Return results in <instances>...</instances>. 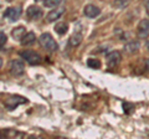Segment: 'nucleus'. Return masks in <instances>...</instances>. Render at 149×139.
<instances>
[{"label":"nucleus","mask_w":149,"mask_h":139,"mask_svg":"<svg viewBox=\"0 0 149 139\" xmlns=\"http://www.w3.org/2000/svg\"><path fill=\"white\" fill-rule=\"evenodd\" d=\"M39 42L44 49H46L47 51H51V52L57 50V44H56V41L54 40V38L49 34V32H45V34H42L40 36Z\"/></svg>","instance_id":"f257e3e1"},{"label":"nucleus","mask_w":149,"mask_h":139,"mask_svg":"<svg viewBox=\"0 0 149 139\" xmlns=\"http://www.w3.org/2000/svg\"><path fill=\"white\" fill-rule=\"evenodd\" d=\"M26 102H27V99L24 98V97H21V96H10L5 99L4 104H5V107L9 111H11V109H15L17 106L26 103Z\"/></svg>","instance_id":"f03ea898"},{"label":"nucleus","mask_w":149,"mask_h":139,"mask_svg":"<svg viewBox=\"0 0 149 139\" xmlns=\"http://www.w3.org/2000/svg\"><path fill=\"white\" fill-rule=\"evenodd\" d=\"M20 56L25 60V61H27L30 65H39L41 63V56L37 52H35V51L32 50H26V51H22V52H20Z\"/></svg>","instance_id":"7ed1b4c3"},{"label":"nucleus","mask_w":149,"mask_h":139,"mask_svg":"<svg viewBox=\"0 0 149 139\" xmlns=\"http://www.w3.org/2000/svg\"><path fill=\"white\" fill-rule=\"evenodd\" d=\"M9 68H10L13 76H21L25 72V65L22 62V60H13Z\"/></svg>","instance_id":"20e7f679"},{"label":"nucleus","mask_w":149,"mask_h":139,"mask_svg":"<svg viewBox=\"0 0 149 139\" xmlns=\"http://www.w3.org/2000/svg\"><path fill=\"white\" fill-rule=\"evenodd\" d=\"M137 35L139 39H147L149 36V19H142L137 26Z\"/></svg>","instance_id":"39448f33"},{"label":"nucleus","mask_w":149,"mask_h":139,"mask_svg":"<svg viewBox=\"0 0 149 139\" xmlns=\"http://www.w3.org/2000/svg\"><path fill=\"white\" fill-rule=\"evenodd\" d=\"M106 60H107L108 67H116L120 61H122V55H120L119 51H111V52L107 55Z\"/></svg>","instance_id":"423d86ee"},{"label":"nucleus","mask_w":149,"mask_h":139,"mask_svg":"<svg viewBox=\"0 0 149 139\" xmlns=\"http://www.w3.org/2000/svg\"><path fill=\"white\" fill-rule=\"evenodd\" d=\"M21 15V9L20 8H8L5 13H4V17L11 20V21H16Z\"/></svg>","instance_id":"0eeeda50"},{"label":"nucleus","mask_w":149,"mask_h":139,"mask_svg":"<svg viewBox=\"0 0 149 139\" xmlns=\"http://www.w3.org/2000/svg\"><path fill=\"white\" fill-rule=\"evenodd\" d=\"M63 13H65V8H62V6L55 8L54 10H51L47 14V16H46V21H47V22H54V21H56L57 19H60V17L62 16Z\"/></svg>","instance_id":"6e6552de"},{"label":"nucleus","mask_w":149,"mask_h":139,"mask_svg":"<svg viewBox=\"0 0 149 139\" xmlns=\"http://www.w3.org/2000/svg\"><path fill=\"white\" fill-rule=\"evenodd\" d=\"M26 15L30 20H39L40 17L42 16V11H41V9L37 8L36 5H31V6L27 8Z\"/></svg>","instance_id":"1a4fd4ad"},{"label":"nucleus","mask_w":149,"mask_h":139,"mask_svg":"<svg viewBox=\"0 0 149 139\" xmlns=\"http://www.w3.org/2000/svg\"><path fill=\"white\" fill-rule=\"evenodd\" d=\"M83 14H85V16L90 17V19H93V17H97L101 14V10L97 6L95 5H91V4H88V5L85 6L83 9Z\"/></svg>","instance_id":"9d476101"},{"label":"nucleus","mask_w":149,"mask_h":139,"mask_svg":"<svg viewBox=\"0 0 149 139\" xmlns=\"http://www.w3.org/2000/svg\"><path fill=\"white\" fill-rule=\"evenodd\" d=\"M36 41V35L34 34V32H26L25 36L20 40V42L22 46H29L31 44H34Z\"/></svg>","instance_id":"9b49d317"},{"label":"nucleus","mask_w":149,"mask_h":139,"mask_svg":"<svg viewBox=\"0 0 149 139\" xmlns=\"http://www.w3.org/2000/svg\"><path fill=\"white\" fill-rule=\"evenodd\" d=\"M25 34H26V29H25L24 26H17V27H15V29L11 31L13 38L15 39V40H19V41L24 38Z\"/></svg>","instance_id":"f8f14e48"},{"label":"nucleus","mask_w":149,"mask_h":139,"mask_svg":"<svg viewBox=\"0 0 149 139\" xmlns=\"http://www.w3.org/2000/svg\"><path fill=\"white\" fill-rule=\"evenodd\" d=\"M139 47H141V45H139L138 41H130V42H128L124 46V50L127 51L128 54H134L139 50Z\"/></svg>","instance_id":"ddd939ff"},{"label":"nucleus","mask_w":149,"mask_h":139,"mask_svg":"<svg viewBox=\"0 0 149 139\" xmlns=\"http://www.w3.org/2000/svg\"><path fill=\"white\" fill-rule=\"evenodd\" d=\"M82 42V35L81 34H73L71 38H70V46L72 47H76Z\"/></svg>","instance_id":"4468645a"},{"label":"nucleus","mask_w":149,"mask_h":139,"mask_svg":"<svg viewBox=\"0 0 149 139\" xmlns=\"http://www.w3.org/2000/svg\"><path fill=\"white\" fill-rule=\"evenodd\" d=\"M67 29H68V26H67V24H65V22H58V24L55 25V31L57 32L58 35H65L67 32Z\"/></svg>","instance_id":"2eb2a0df"},{"label":"nucleus","mask_w":149,"mask_h":139,"mask_svg":"<svg viewBox=\"0 0 149 139\" xmlns=\"http://www.w3.org/2000/svg\"><path fill=\"white\" fill-rule=\"evenodd\" d=\"M63 0H44V5L46 8H56L61 4Z\"/></svg>","instance_id":"dca6fc26"},{"label":"nucleus","mask_w":149,"mask_h":139,"mask_svg":"<svg viewBox=\"0 0 149 139\" xmlns=\"http://www.w3.org/2000/svg\"><path fill=\"white\" fill-rule=\"evenodd\" d=\"M87 65H88V67H91V68H100L101 67V62H100V60H97V58H88Z\"/></svg>","instance_id":"f3484780"},{"label":"nucleus","mask_w":149,"mask_h":139,"mask_svg":"<svg viewBox=\"0 0 149 139\" xmlns=\"http://www.w3.org/2000/svg\"><path fill=\"white\" fill-rule=\"evenodd\" d=\"M6 41H8V38H6V35L4 34L3 31H0V47H3V46L6 44Z\"/></svg>","instance_id":"a211bd4d"},{"label":"nucleus","mask_w":149,"mask_h":139,"mask_svg":"<svg viewBox=\"0 0 149 139\" xmlns=\"http://www.w3.org/2000/svg\"><path fill=\"white\" fill-rule=\"evenodd\" d=\"M123 108H124V112L129 114V113H130L129 109H133L134 107H133V104H130V103H124V104H123Z\"/></svg>","instance_id":"6ab92c4d"},{"label":"nucleus","mask_w":149,"mask_h":139,"mask_svg":"<svg viewBox=\"0 0 149 139\" xmlns=\"http://www.w3.org/2000/svg\"><path fill=\"white\" fill-rule=\"evenodd\" d=\"M146 8H147V13H148V15H149V0H147V3H146Z\"/></svg>","instance_id":"aec40b11"},{"label":"nucleus","mask_w":149,"mask_h":139,"mask_svg":"<svg viewBox=\"0 0 149 139\" xmlns=\"http://www.w3.org/2000/svg\"><path fill=\"white\" fill-rule=\"evenodd\" d=\"M5 132H1V131H0V138H4V137H5Z\"/></svg>","instance_id":"412c9836"},{"label":"nucleus","mask_w":149,"mask_h":139,"mask_svg":"<svg viewBox=\"0 0 149 139\" xmlns=\"http://www.w3.org/2000/svg\"><path fill=\"white\" fill-rule=\"evenodd\" d=\"M146 66H147V70L149 71V60H147V62H146Z\"/></svg>","instance_id":"4be33fe9"},{"label":"nucleus","mask_w":149,"mask_h":139,"mask_svg":"<svg viewBox=\"0 0 149 139\" xmlns=\"http://www.w3.org/2000/svg\"><path fill=\"white\" fill-rule=\"evenodd\" d=\"M119 1H122V3H124V4H125V3H128V1H130V0H119Z\"/></svg>","instance_id":"5701e85b"},{"label":"nucleus","mask_w":149,"mask_h":139,"mask_svg":"<svg viewBox=\"0 0 149 139\" xmlns=\"http://www.w3.org/2000/svg\"><path fill=\"white\" fill-rule=\"evenodd\" d=\"M1 66H3V60H1V57H0V68H1Z\"/></svg>","instance_id":"b1692460"},{"label":"nucleus","mask_w":149,"mask_h":139,"mask_svg":"<svg viewBox=\"0 0 149 139\" xmlns=\"http://www.w3.org/2000/svg\"><path fill=\"white\" fill-rule=\"evenodd\" d=\"M147 49H148V50H149V42H148V44H147Z\"/></svg>","instance_id":"393cba45"},{"label":"nucleus","mask_w":149,"mask_h":139,"mask_svg":"<svg viewBox=\"0 0 149 139\" xmlns=\"http://www.w3.org/2000/svg\"><path fill=\"white\" fill-rule=\"evenodd\" d=\"M35 1H41V0H35Z\"/></svg>","instance_id":"a878e982"},{"label":"nucleus","mask_w":149,"mask_h":139,"mask_svg":"<svg viewBox=\"0 0 149 139\" xmlns=\"http://www.w3.org/2000/svg\"><path fill=\"white\" fill-rule=\"evenodd\" d=\"M8 1H13V0H8Z\"/></svg>","instance_id":"bb28decb"}]
</instances>
